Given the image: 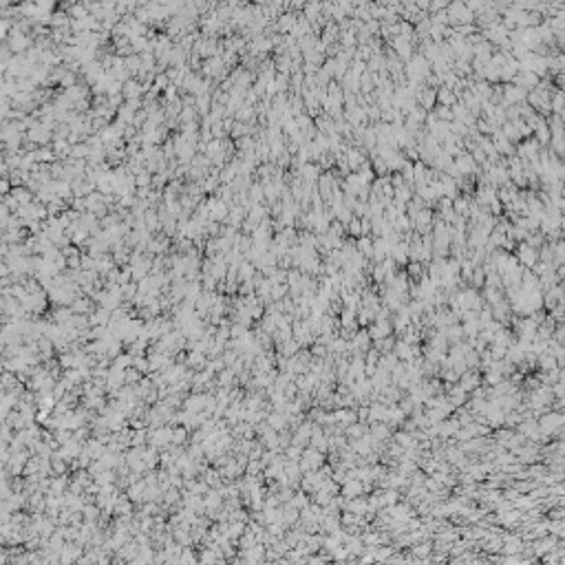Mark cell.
<instances>
[{"mask_svg":"<svg viewBox=\"0 0 565 565\" xmlns=\"http://www.w3.org/2000/svg\"><path fill=\"white\" fill-rule=\"evenodd\" d=\"M457 384H459V387L464 388L466 393H470L473 388H477L479 384H481V375H479V371H477V369H466L464 373L459 375Z\"/></svg>","mask_w":565,"mask_h":565,"instance_id":"cell-1","label":"cell"},{"mask_svg":"<svg viewBox=\"0 0 565 565\" xmlns=\"http://www.w3.org/2000/svg\"><path fill=\"white\" fill-rule=\"evenodd\" d=\"M559 302H563V287H561V282H556L554 287L543 292V309L550 312L552 307H556Z\"/></svg>","mask_w":565,"mask_h":565,"instance_id":"cell-2","label":"cell"},{"mask_svg":"<svg viewBox=\"0 0 565 565\" xmlns=\"http://www.w3.org/2000/svg\"><path fill=\"white\" fill-rule=\"evenodd\" d=\"M340 494L345 499H353V497H360V494H364V486L360 479H347L345 484L340 486Z\"/></svg>","mask_w":565,"mask_h":565,"instance_id":"cell-3","label":"cell"},{"mask_svg":"<svg viewBox=\"0 0 565 565\" xmlns=\"http://www.w3.org/2000/svg\"><path fill=\"white\" fill-rule=\"evenodd\" d=\"M369 435H373L380 441H388L391 440V426L384 422H369Z\"/></svg>","mask_w":565,"mask_h":565,"instance_id":"cell-4","label":"cell"},{"mask_svg":"<svg viewBox=\"0 0 565 565\" xmlns=\"http://www.w3.org/2000/svg\"><path fill=\"white\" fill-rule=\"evenodd\" d=\"M391 440L395 441L398 446H402L404 450L406 448H415L417 446V437L408 431H398V433H391Z\"/></svg>","mask_w":565,"mask_h":565,"instance_id":"cell-5","label":"cell"},{"mask_svg":"<svg viewBox=\"0 0 565 565\" xmlns=\"http://www.w3.org/2000/svg\"><path fill=\"white\" fill-rule=\"evenodd\" d=\"M441 331H444L446 340H448V347H450V345H455V342H459V340H464V329H461L459 322H453V325L444 327Z\"/></svg>","mask_w":565,"mask_h":565,"instance_id":"cell-6","label":"cell"},{"mask_svg":"<svg viewBox=\"0 0 565 565\" xmlns=\"http://www.w3.org/2000/svg\"><path fill=\"white\" fill-rule=\"evenodd\" d=\"M364 433H369V422H353L349 426H345V435L347 440H358Z\"/></svg>","mask_w":565,"mask_h":565,"instance_id":"cell-7","label":"cell"},{"mask_svg":"<svg viewBox=\"0 0 565 565\" xmlns=\"http://www.w3.org/2000/svg\"><path fill=\"white\" fill-rule=\"evenodd\" d=\"M523 358H526V351H523L521 347L517 345V342L508 347V349H506V355H503V360H506V362H510V364H514V367H517V364H521V362H523Z\"/></svg>","mask_w":565,"mask_h":565,"instance_id":"cell-8","label":"cell"},{"mask_svg":"<svg viewBox=\"0 0 565 565\" xmlns=\"http://www.w3.org/2000/svg\"><path fill=\"white\" fill-rule=\"evenodd\" d=\"M457 428H459V422H457L455 417H453V420H448V417H446V420L440 422V437H441V440H446V437H453L457 433Z\"/></svg>","mask_w":565,"mask_h":565,"instance_id":"cell-9","label":"cell"},{"mask_svg":"<svg viewBox=\"0 0 565 565\" xmlns=\"http://www.w3.org/2000/svg\"><path fill=\"white\" fill-rule=\"evenodd\" d=\"M267 424H269V428H274V431H285L287 428V413H281V411H276V413H272V415L267 417Z\"/></svg>","mask_w":565,"mask_h":565,"instance_id":"cell-10","label":"cell"},{"mask_svg":"<svg viewBox=\"0 0 565 565\" xmlns=\"http://www.w3.org/2000/svg\"><path fill=\"white\" fill-rule=\"evenodd\" d=\"M387 406L382 402H371L369 406V422H384L387 420Z\"/></svg>","mask_w":565,"mask_h":565,"instance_id":"cell-11","label":"cell"},{"mask_svg":"<svg viewBox=\"0 0 565 565\" xmlns=\"http://www.w3.org/2000/svg\"><path fill=\"white\" fill-rule=\"evenodd\" d=\"M519 261H521V265H526V267H532V265L539 261V254H536L532 247L523 245V247L519 249Z\"/></svg>","mask_w":565,"mask_h":565,"instance_id":"cell-12","label":"cell"},{"mask_svg":"<svg viewBox=\"0 0 565 565\" xmlns=\"http://www.w3.org/2000/svg\"><path fill=\"white\" fill-rule=\"evenodd\" d=\"M298 517H300V510H296V508H292L289 503H285L282 506V523L285 526H296L298 523Z\"/></svg>","mask_w":565,"mask_h":565,"instance_id":"cell-13","label":"cell"},{"mask_svg":"<svg viewBox=\"0 0 565 565\" xmlns=\"http://www.w3.org/2000/svg\"><path fill=\"white\" fill-rule=\"evenodd\" d=\"M536 367H539V371H547V369H554V367H559V362H556V358L552 353H541V355H536Z\"/></svg>","mask_w":565,"mask_h":565,"instance_id":"cell-14","label":"cell"},{"mask_svg":"<svg viewBox=\"0 0 565 565\" xmlns=\"http://www.w3.org/2000/svg\"><path fill=\"white\" fill-rule=\"evenodd\" d=\"M287 503H289L292 508H296V510H302V508H305L307 503H309V494H307L305 490L298 488L296 493H294L292 497H289V501H287Z\"/></svg>","mask_w":565,"mask_h":565,"instance_id":"cell-15","label":"cell"},{"mask_svg":"<svg viewBox=\"0 0 565 565\" xmlns=\"http://www.w3.org/2000/svg\"><path fill=\"white\" fill-rule=\"evenodd\" d=\"M521 420H523V413H519L517 408H512V411H506V413H503V426H506V428H514Z\"/></svg>","mask_w":565,"mask_h":565,"instance_id":"cell-16","label":"cell"},{"mask_svg":"<svg viewBox=\"0 0 565 565\" xmlns=\"http://www.w3.org/2000/svg\"><path fill=\"white\" fill-rule=\"evenodd\" d=\"M278 349H281V355H285V358H292L294 353H298V349H300V345H298L296 340H294V335L289 338V340H285L282 345H278Z\"/></svg>","mask_w":565,"mask_h":565,"instance_id":"cell-17","label":"cell"},{"mask_svg":"<svg viewBox=\"0 0 565 565\" xmlns=\"http://www.w3.org/2000/svg\"><path fill=\"white\" fill-rule=\"evenodd\" d=\"M547 532L554 536H559V539H563L565 536V523L563 519H547Z\"/></svg>","mask_w":565,"mask_h":565,"instance_id":"cell-18","label":"cell"},{"mask_svg":"<svg viewBox=\"0 0 565 565\" xmlns=\"http://www.w3.org/2000/svg\"><path fill=\"white\" fill-rule=\"evenodd\" d=\"M484 281H486V272L479 265H475L473 274H470V285H473L475 289H481L484 287Z\"/></svg>","mask_w":565,"mask_h":565,"instance_id":"cell-19","label":"cell"},{"mask_svg":"<svg viewBox=\"0 0 565 565\" xmlns=\"http://www.w3.org/2000/svg\"><path fill=\"white\" fill-rule=\"evenodd\" d=\"M285 296H287V282H274L272 289H269V298L272 300H281Z\"/></svg>","mask_w":565,"mask_h":565,"instance_id":"cell-20","label":"cell"},{"mask_svg":"<svg viewBox=\"0 0 565 565\" xmlns=\"http://www.w3.org/2000/svg\"><path fill=\"white\" fill-rule=\"evenodd\" d=\"M461 329H464V338H473V335L479 334V322L477 320H466V322H459Z\"/></svg>","mask_w":565,"mask_h":565,"instance_id":"cell-21","label":"cell"},{"mask_svg":"<svg viewBox=\"0 0 565 565\" xmlns=\"http://www.w3.org/2000/svg\"><path fill=\"white\" fill-rule=\"evenodd\" d=\"M464 362H466V369H479V351L470 349L464 355Z\"/></svg>","mask_w":565,"mask_h":565,"instance_id":"cell-22","label":"cell"},{"mask_svg":"<svg viewBox=\"0 0 565 565\" xmlns=\"http://www.w3.org/2000/svg\"><path fill=\"white\" fill-rule=\"evenodd\" d=\"M408 252H411V249H408V245H398V247L393 249V259L398 261V263L404 265V263H406V259H408Z\"/></svg>","mask_w":565,"mask_h":565,"instance_id":"cell-23","label":"cell"},{"mask_svg":"<svg viewBox=\"0 0 565 565\" xmlns=\"http://www.w3.org/2000/svg\"><path fill=\"white\" fill-rule=\"evenodd\" d=\"M282 455L287 457V459H300V455H302V448H300V446H296V444H289L287 448L282 450Z\"/></svg>","mask_w":565,"mask_h":565,"instance_id":"cell-24","label":"cell"},{"mask_svg":"<svg viewBox=\"0 0 565 565\" xmlns=\"http://www.w3.org/2000/svg\"><path fill=\"white\" fill-rule=\"evenodd\" d=\"M424 274H426V269L422 267L420 263H411V265H408V278H422Z\"/></svg>","mask_w":565,"mask_h":565,"instance_id":"cell-25","label":"cell"},{"mask_svg":"<svg viewBox=\"0 0 565 565\" xmlns=\"http://www.w3.org/2000/svg\"><path fill=\"white\" fill-rule=\"evenodd\" d=\"M309 347H312L309 351H312L314 358H327V353H329V351H327V347L320 345V342H314V345H309Z\"/></svg>","mask_w":565,"mask_h":565,"instance_id":"cell-26","label":"cell"},{"mask_svg":"<svg viewBox=\"0 0 565 565\" xmlns=\"http://www.w3.org/2000/svg\"><path fill=\"white\" fill-rule=\"evenodd\" d=\"M490 358L493 360H503V355H506V347L501 345H490Z\"/></svg>","mask_w":565,"mask_h":565,"instance_id":"cell-27","label":"cell"},{"mask_svg":"<svg viewBox=\"0 0 565 565\" xmlns=\"http://www.w3.org/2000/svg\"><path fill=\"white\" fill-rule=\"evenodd\" d=\"M563 517H565L563 506H552V508H547V519H563Z\"/></svg>","mask_w":565,"mask_h":565,"instance_id":"cell-28","label":"cell"},{"mask_svg":"<svg viewBox=\"0 0 565 565\" xmlns=\"http://www.w3.org/2000/svg\"><path fill=\"white\" fill-rule=\"evenodd\" d=\"M360 249H362L364 256H373V245L369 241H360Z\"/></svg>","mask_w":565,"mask_h":565,"instance_id":"cell-29","label":"cell"},{"mask_svg":"<svg viewBox=\"0 0 565 565\" xmlns=\"http://www.w3.org/2000/svg\"><path fill=\"white\" fill-rule=\"evenodd\" d=\"M278 503H281V501H278V497H272V494H269L267 501H265V508H276Z\"/></svg>","mask_w":565,"mask_h":565,"instance_id":"cell-30","label":"cell"},{"mask_svg":"<svg viewBox=\"0 0 565 565\" xmlns=\"http://www.w3.org/2000/svg\"><path fill=\"white\" fill-rule=\"evenodd\" d=\"M259 468H261V464H256V461H254V464L249 466V470H252V473H256V470H259Z\"/></svg>","mask_w":565,"mask_h":565,"instance_id":"cell-31","label":"cell"}]
</instances>
